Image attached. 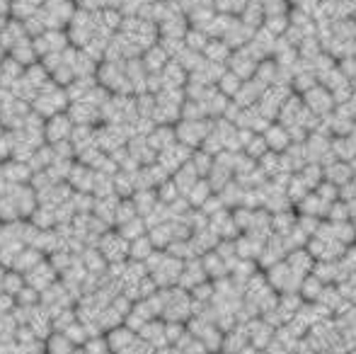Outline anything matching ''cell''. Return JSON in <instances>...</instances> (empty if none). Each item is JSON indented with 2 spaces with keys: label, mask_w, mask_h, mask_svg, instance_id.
I'll use <instances>...</instances> for the list:
<instances>
[{
  "label": "cell",
  "mask_w": 356,
  "mask_h": 354,
  "mask_svg": "<svg viewBox=\"0 0 356 354\" xmlns=\"http://www.w3.org/2000/svg\"><path fill=\"white\" fill-rule=\"evenodd\" d=\"M306 107L313 109L315 114L330 112V109H332V95L325 93V90H320V88H310L306 93Z\"/></svg>",
  "instance_id": "cell-1"
},
{
  "label": "cell",
  "mask_w": 356,
  "mask_h": 354,
  "mask_svg": "<svg viewBox=\"0 0 356 354\" xmlns=\"http://www.w3.org/2000/svg\"><path fill=\"white\" fill-rule=\"evenodd\" d=\"M264 143L267 146H272L274 151H281V148H288V138H291V133L286 131V129H279V127H269L267 136H262Z\"/></svg>",
  "instance_id": "cell-2"
}]
</instances>
